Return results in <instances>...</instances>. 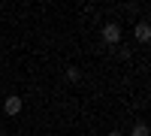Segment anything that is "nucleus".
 Instances as JSON below:
<instances>
[{"label": "nucleus", "instance_id": "obj_4", "mask_svg": "<svg viewBox=\"0 0 151 136\" xmlns=\"http://www.w3.org/2000/svg\"><path fill=\"white\" fill-rule=\"evenodd\" d=\"M133 136H151V133H148V124H145V121L133 124Z\"/></svg>", "mask_w": 151, "mask_h": 136}, {"label": "nucleus", "instance_id": "obj_3", "mask_svg": "<svg viewBox=\"0 0 151 136\" xmlns=\"http://www.w3.org/2000/svg\"><path fill=\"white\" fill-rule=\"evenodd\" d=\"M133 36H136L139 42H148V40H151V27H148V21H139V24H136V27H133Z\"/></svg>", "mask_w": 151, "mask_h": 136}, {"label": "nucleus", "instance_id": "obj_5", "mask_svg": "<svg viewBox=\"0 0 151 136\" xmlns=\"http://www.w3.org/2000/svg\"><path fill=\"white\" fill-rule=\"evenodd\" d=\"M67 79H70V82H79V79H82L79 67H70V70H67Z\"/></svg>", "mask_w": 151, "mask_h": 136}, {"label": "nucleus", "instance_id": "obj_1", "mask_svg": "<svg viewBox=\"0 0 151 136\" xmlns=\"http://www.w3.org/2000/svg\"><path fill=\"white\" fill-rule=\"evenodd\" d=\"M21 109H24V100H21V97H15V94H12V97H6V100H3V112H6L9 118H15V115L21 112Z\"/></svg>", "mask_w": 151, "mask_h": 136}, {"label": "nucleus", "instance_id": "obj_6", "mask_svg": "<svg viewBox=\"0 0 151 136\" xmlns=\"http://www.w3.org/2000/svg\"><path fill=\"white\" fill-rule=\"evenodd\" d=\"M109 136H124V133H118V130H112V133H109Z\"/></svg>", "mask_w": 151, "mask_h": 136}, {"label": "nucleus", "instance_id": "obj_2", "mask_svg": "<svg viewBox=\"0 0 151 136\" xmlns=\"http://www.w3.org/2000/svg\"><path fill=\"white\" fill-rule=\"evenodd\" d=\"M103 40H106L109 45H115V42L121 40V24H115V21L103 24Z\"/></svg>", "mask_w": 151, "mask_h": 136}, {"label": "nucleus", "instance_id": "obj_7", "mask_svg": "<svg viewBox=\"0 0 151 136\" xmlns=\"http://www.w3.org/2000/svg\"><path fill=\"white\" fill-rule=\"evenodd\" d=\"M0 136H6V130H0Z\"/></svg>", "mask_w": 151, "mask_h": 136}]
</instances>
